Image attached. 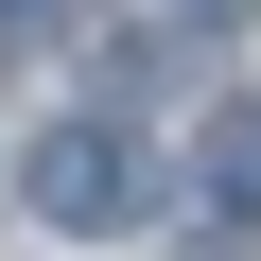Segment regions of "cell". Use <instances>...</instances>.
Listing matches in <instances>:
<instances>
[{
	"label": "cell",
	"instance_id": "obj_1",
	"mask_svg": "<svg viewBox=\"0 0 261 261\" xmlns=\"http://www.w3.org/2000/svg\"><path fill=\"white\" fill-rule=\"evenodd\" d=\"M18 192H35V226H70V244H105V226H140V140H122V122H53V140L18 157Z\"/></svg>",
	"mask_w": 261,
	"mask_h": 261
},
{
	"label": "cell",
	"instance_id": "obj_2",
	"mask_svg": "<svg viewBox=\"0 0 261 261\" xmlns=\"http://www.w3.org/2000/svg\"><path fill=\"white\" fill-rule=\"evenodd\" d=\"M192 192H209L226 226H261V87H226V105H209V140H192Z\"/></svg>",
	"mask_w": 261,
	"mask_h": 261
},
{
	"label": "cell",
	"instance_id": "obj_3",
	"mask_svg": "<svg viewBox=\"0 0 261 261\" xmlns=\"http://www.w3.org/2000/svg\"><path fill=\"white\" fill-rule=\"evenodd\" d=\"M18 35H53V0H0V53H18Z\"/></svg>",
	"mask_w": 261,
	"mask_h": 261
},
{
	"label": "cell",
	"instance_id": "obj_4",
	"mask_svg": "<svg viewBox=\"0 0 261 261\" xmlns=\"http://www.w3.org/2000/svg\"><path fill=\"white\" fill-rule=\"evenodd\" d=\"M174 18H244V0H174Z\"/></svg>",
	"mask_w": 261,
	"mask_h": 261
}]
</instances>
